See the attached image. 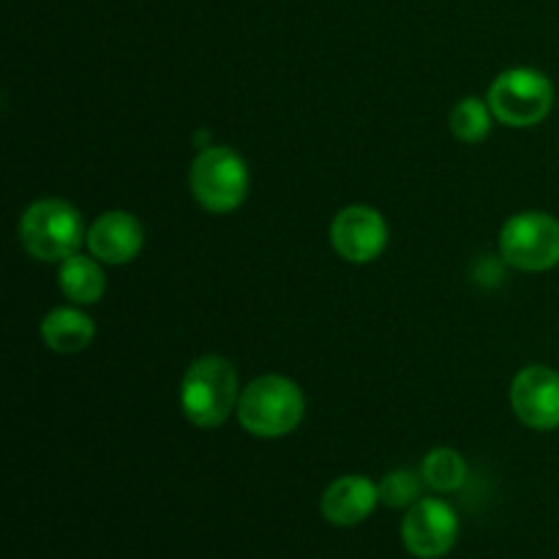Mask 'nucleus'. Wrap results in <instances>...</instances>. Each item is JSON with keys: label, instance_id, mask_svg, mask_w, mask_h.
Returning a JSON list of instances; mask_svg holds the SVG:
<instances>
[{"label": "nucleus", "instance_id": "nucleus-9", "mask_svg": "<svg viewBox=\"0 0 559 559\" xmlns=\"http://www.w3.org/2000/svg\"><path fill=\"white\" fill-rule=\"evenodd\" d=\"M516 418L535 431L559 429V374L549 366H527L511 385Z\"/></svg>", "mask_w": 559, "mask_h": 559}, {"label": "nucleus", "instance_id": "nucleus-11", "mask_svg": "<svg viewBox=\"0 0 559 559\" xmlns=\"http://www.w3.org/2000/svg\"><path fill=\"white\" fill-rule=\"evenodd\" d=\"M377 502H380V486L364 475H344L322 491L320 513L328 524L355 527L374 513Z\"/></svg>", "mask_w": 559, "mask_h": 559}, {"label": "nucleus", "instance_id": "nucleus-5", "mask_svg": "<svg viewBox=\"0 0 559 559\" xmlns=\"http://www.w3.org/2000/svg\"><path fill=\"white\" fill-rule=\"evenodd\" d=\"M489 107L500 123L511 129L538 126L555 107V85L538 69H508L491 82Z\"/></svg>", "mask_w": 559, "mask_h": 559}, {"label": "nucleus", "instance_id": "nucleus-15", "mask_svg": "<svg viewBox=\"0 0 559 559\" xmlns=\"http://www.w3.org/2000/svg\"><path fill=\"white\" fill-rule=\"evenodd\" d=\"M491 118H495V112H491L489 102H480L475 96L462 98L451 112L453 136L462 142H469V145L486 140L491 131Z\"/></svg>", "mask_w": 559, "mask_h": 559}, {"label": "nucleus", "instance_id": "nucleus-13", "mask_svg": "<svg viewBox=\"0 0 559 559\" xmlns=\"http://www.w3.org/2000/svg\"><path fill=\"white\" fill-rule=\"evenodd\" d=\"M93 336H96V322L85 311L71 309V306L52 309L41 322L44 344L60 355L82 353L85 347H91Z\"/></svg>", "mask_w": 559, "mask_h": 559}, {"label": "nucleus", "instance_id": "nucleus-16", "mask_svg": "<svg viewBox=\"0 0 559 559\" xmlns=\"http://www.w3.org/2000/svg\"><path fill=\"white\" fill-rule=\"evenodd\" d=\"M380 502L388 508H413L424 491V478L409 469H396L380 480Z\"/></svg>", "mask_w": 559, "mask_h": 559}, {"label": "nucleus", "instance_id": "nucleus-6", "mask_svg": "<svg viewBox=\"0 0 559 559\" xmlns=\"http://www.w3.org/2000/svg\"><path fill=\"white\" fill-rule=\"evenodd\" d=\"M500 254L516 271H551L559 265V222L544 211L516 213L500 229Z\"/></svg>", "mask_w": 559, "mask_h": 559}, {"label": "nucleus", "instance_id": "nucleus-1", "mask_svg": "<svg viewBox=\"0 0 559 559\" xmlns=\"http://www.w3.org/2000/svg\"><path fill=\"white\" fill-rule=\"evenodd\" d=\"M306 415V396L289 377L265 374L240 391L238 420L251 437L278 440L293 435Z\"/></svg>", "mask_w": 559, "mask_h": 559}, {"label": "nucleus", "instance_id": "nucleus-10", "mask_svg": "<svg viewBox=\"0 0 559 559\" xmlns=\"http://www.w3.org/2000/svg\"><path fill=\"white\" fill-rule=\"evenodd\" d=\"M145 229L140 218L126 211H107L87 227V251L104 265H126L140 257Z\"/></svg>", "mask_w": 559, "mask_h": 559}, {"label": "nucleus", "instance_id": "nucleus-2", "mask_svg": "<svg viewBox=\"0 0 559 559\" xmlns=\"http://www.w3.org/2000/svg\"><path fill=\"white\" fill-rule=\"evenodd\" d=\"M238 371L222 355L197 358L180 382V407L197 429H218L238 413Z\"/></svg>", "mask_w": 559, "mask_h": 559}, {"label": "nucleus", "instance_id": "nucleus-4", "mask_svg": "<svg viewBox=\"0 0 559 559\" xmlns=\"http://www.w3.org/2000/svg\"><path fill=\"white\" fill-rule=\"evenodd\" d=\"M189 186L207 213H233L249 197V167L233 147H205L191 162Z\"/></svg>", "mask_w": 559, "mask_h": 559}, {"label": "nucleus", "instance_id": "nucleus-12", "mask_svg": "<svg viewBox=\"0 0 559 559\" xmlns=\"http://www.w3.org/2000/svg\"><path fill=\"white\" fill-rule=\"evenodd\" d=\"M58 287L71 304L93 306L107 293V276H104L102 260L87 254H71L58 267Z\"/></svg>", "mask_w": 559, "mask_h": 559}, {"label": "nucleus", "instance_id": "nucleus-3", "mask_svg": "<svg viewBox=\"0 0 559 559\" xmlns=\"http://www.w3.org/2000/svg\"><path fill=\"white\" fill-rule=\"evenodd\" d=\"M20 240L33 260L63 262L87 243L85 218L71 202L47 197L22 213Z\"/></svg>", "mask_w": 559, "mask_h": 559}, {"label": "nucleus", "instance_id": "nucleus-8", "mask_svg": "<svg viewBox=\"0 0 559 559\" xmlns=\"http://www.w3.org/2000/svg\"><path fill=\"white\" fill-rule=\"evenodd\" d=\"M331 240L342 260L366 265L385 251L388 224L382 213L369 205L342 207L331 224Z\"/></svg>", "mask_w": 559, "mask_h": 559}, {"label": "nucleus", "instance_id": "nucleus-14", "mask_svg": "<svg viewBox=\"0 0 559 559\" xmlns=\"http://www.w3.org/2000/svg\"><path fill=\"white\" fill-rule=\"evenodd\" d=\"M420 478L429 489L440 491V495H451L459 491L467 480V462L453 448H435L426 453L424 464H420Z\"/></svg>", "mask_w": 559, "mask_h": 559}, {"label": "nucleus", "instance_id": "nucleus-7", "mask_svg": "<svg viewBox=\"0 0 559 559\" xmlns=\"http://www.w3.org/2000/svg\"><path fill=\"white\" fill-rule=\"evenodd\" d=\"M404 549L418 559H442L459 540V516L445 500L420 497L402 522Z\"/></svg>", "mask_w": 559, "mask_h": 559}]
</instances>
